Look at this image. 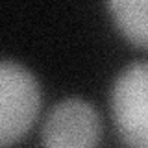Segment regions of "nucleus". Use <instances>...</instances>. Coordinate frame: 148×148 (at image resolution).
Returning <instances> with one entry per match:
<instances>
[{
  "instance_id": "4",
  "label": "nucleus",
  "mask_w": 148,
  "mask_h": 148,
  "mask_svg": "<svg viewBox=\"0 0 148 148\" xmlns=\"http://www.w3.org/2000/svg\"><path fill=\"white\" fill-rule=\"evenodd\" d=\"M108 8L119 30L133 45L148 48V0H111Z\"/></svg>"
},
{
  "instance_id": "3",
  "label": "nucleus",
  "mask_w": 148,
  "mask_h": 148,
  "mask_svg": "<svg viewBox=\"0 0 148 148\" xmlns=\"http://www.w3.org/2000/svg\"><path fill=\"white\" fill-rule=\"evenodd\" d=\"M100 137L98 109L80 96H69L54 104L41 130L45 148H96Z\"/></svg>"
},
{
  "instance_id": "1",
  "label": "nucleus",
  "mask_w": 148,
  "mask_h": 148,
  "mask_svg": "<svg viewBox=\"0 0 148 148\" xmlns=\"http://www.w3.org/2000/svg\"><path fill=\"white\" fill-rule=\"evenodd\" d=\"M41 109V87L22 63L0 59V148L21 141Z\"/></svg>"
},
{
  "instance_id": "2",
  "label": "nucleus",
  "mask_w": 148,
  "mask_h": 148,
  "mask_svg": "<svg viewBox=\"0 0 148 148\" xmlns=\"http://www.w3.org/2000/svg\"><path fill=\"white\" fill-rule=\"evenodd\" d=\"M111 117L128 148H148V59L130 63L117 74Z\"/></svg>"
}]
</instances>
